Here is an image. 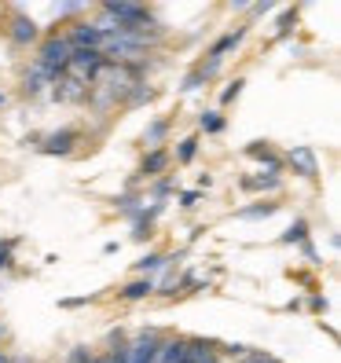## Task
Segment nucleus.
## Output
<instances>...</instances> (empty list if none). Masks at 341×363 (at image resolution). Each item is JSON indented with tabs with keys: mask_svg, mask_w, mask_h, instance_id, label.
<instances>
[{
	"mask_svg": "<svg viewBox=\"0 0 341 363\" xmlns=\"http://www.w3.org/2000/svg\"><path fill=\"white\" fill-rule=\"evenodd\" d=\"M151 356H155V349H151V341H143V345L136 349V363H151Z\"/></svg>",
	"mask_w": 341,
	"mask_h": 363,
	"instance_id": "nucleus-1",
	"label": "nucleus"
}]
</instances>
